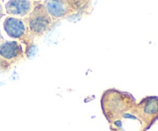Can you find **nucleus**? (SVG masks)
Wrapping results in <instances>:
<instances>
[{
    "instance_id": "nucleus-5",
    "label": "nucleus",
    "mask_w": 158,
    "mask_h": 131,
    "mask_svg": "<svg viewBox=\"0 0 158 131\" xmlns=\"http://www.w3.org/2000/svg\"><path fill=\"white\" fill-rule=\"evenodd\" d=\"M130 113L138 119L140 123H144L147 126H151L158 119V96L144 97L136 103Z\"/></svg>"
},
{
    "instance_id": "nucleus-8",
    "label": "nucleus",
    "mask_w": 158,
    "mask_h": 131,
    "mask_svg": "<svg viewBox=\"0 0 158 131\" xmlns=\"http://www.w3.org/2000/svg\"><path fill=\"white\" fill-rule=\"evenodd\" d=\"M5 15V12H4V10H3V8H2V4L0 3V19H1L2 18L3 16Z\"/></svg>"
},
{
    "instance_id": "nucleus-1",
    "label": "nucleus",
    "mask_w": 158,
    "mask_h": 131,
    "mask_svg": "<svg viewBox=\"0 0 158 131\" xmlns=\"http://www.w3.org/2000/svg\"><path fill=\"white\" fill-rule=\"evenodd\" d=\"M100 103L104 117L113 123L129 113L137 102L130 92L111 88L103 92Z\"/></svg>"
},
{
    "instance_id": "nucleus-4",
    "label": "nucleus",
    "mask_w": 158,
    "mask_h": 131,
    "mask_svg": "<svg viewBox=\"0 0 158 131\" xmlns=\"http://www.w3.org/2000/svg\"><path fill=\"white\" fill-rule=\"evenodd\" d=\"M3 28L9 37L22 42L25 46V55L29 57L34 47V38L24 19L8 16L3 23Z\"/></svg>"
},
{
    "instance_id": "nucleus-6",
    "label": "nucleus",
    "mask_w": 158,
    "mask_h": 131,
    "mask_svg": "<svg viewBox=\"0 0 158 131\" xmlns=\"http://www.w3.org/2000/svg\"><path fill=\"white\" fill-rule=\"evenodd\" d=\"M25 57L23 46L18 41L6 40L0 45V70L7 72Z\"/></svg>"
},
{
    "instance_id": "nucleus-7",
    "label": "nucleus",
    "mask_w": 158,
    "mask_h": 131,
    "mask_svg": "<svg viewBox=\"0 0 158 131\" xmlns=\"http://www.w3.org/2000/svg\"><path fill=\"white\" fill-rule=\"evenodd\" d=\"M33 1L31 0H11L6 4L8 15L19 16L22 18L27 16L32 10Z\"/></svg>"
},
{
    "instance_id": "nucleus-9",
    "label": "nucleus",
    "mask_w": 158,
    "mask_h": 131,
    "mask_svg": "<svg viewBox=\"0 0 158 131\" xmlns=\"http://www.w3.org/2000/svg\"><path fill=\"white\" fill-rule=\"evenodd\" d=\"M6 41V40H5V39H4V37L2 36V33H1V30H0V45L2 44V43H3V42H5Z\"/></svg>"
},
{
    "instance_id": "nucleus-2",
    "label": "nucleus",
    "mask_w": 158,
    "mask_h": 131,
    "mask_svg": "<svg viewBox=\"0 0 158 131\" xmlns=\"http://www.w3.org/2000/svg\"><path fill=\"white\" fill-rule=\"evenodd\" d=\"M90 1L84 0H48L45 7L56 23L63 18L83 15L89 9Z\"/></svg>"
},
{
    "instance_id": "nucleus-3",
    "label": "nucleus",
    "mask_w": 158,
    "mask_h": 131,
    "mask_svg": "<svg viewBox=\"0 0 158 131\" xmlns=\"http://www.w3.org/2000/svg\"><path fill=\"white\" fill-rule=\"evenodd\" d=\"M23 19L34 38L46 34L56 25L46 10L43 1H33L32 12Z\"/></svg>"
}]
</instances>
